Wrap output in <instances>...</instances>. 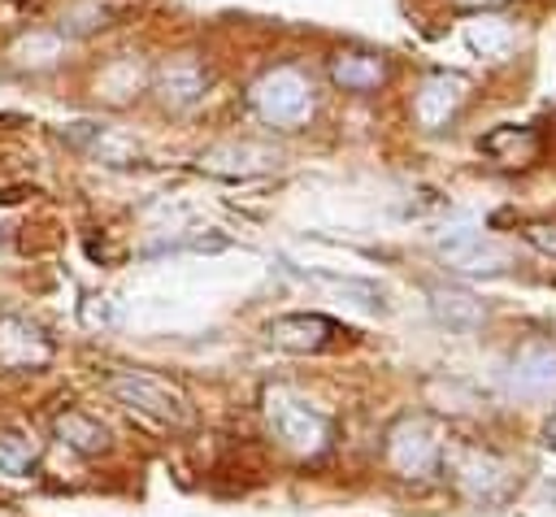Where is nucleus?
Masks as SVG:
<instances>
[{"label": "nucleus", "instance_id": "obj_1", "mask_svg": "<svg viewBox=\"0 0 556 517\" xmlns=\"http://www.w3.org/2000/svg\"><path fill=\"white\" fill-rule=\"evenodd\" d=\"M109 395L117 404H126L130 413L139 417H152L161 426H191V404L178 387H169L165 378L156 374H143V369H117L109 374Z\"/></svg>", "mask_w": 556, "mask_h": 517}, {"label": "nucleus", "instance_id": "obj_2", "mask_svg": "<svg viewBox=\"0 0 556 517\" xmlns=\"http://www.w3.org/2000/svg\"><path fill=\"white\" fill-rule=\"evenodd\" d=\"M265 413H269V430L295 452H321L330 443V417L291 391H274Z\"/></svg>", "mask_w": 556, "mask_h": 517}, {"label": "nucleus", "instance_id": "obj_3", "mask_svg": "<svg viewBox=\"0 0 556 517\" xmlns=\"http://www.w3.org/2000/svg\"><path fill=\"white\" fill-rule=\"evenodd\" d=\"M252 104L265 122H278V126L300 122L308 113V83L295 70H274L252 87Z\"/></svg>", "mask_w": 556, "mask_h": 517}, {"label": "nucleus", "instance_id": "obj_4", "mask_svg": "<svg viewBox=\"0 0 556 517\" xmlns=\"http://www.w3.org/2000/svg\"><path fill=\"white\" fill-rule=\"evenodd\" d=\"M339 335H348V330L321 313H287V317H274L265 326V339L274 348H287V352H321V348L339 343Z\"/></svg>", "mask_w": 556, "mask_h": 517}, {"label": "nucleus", "instance_id": "obj_5", "mask_svg": "<svg viewBox=\"0 0 556 517\" xmlns=\"http://www.w3.org/2000/svg\"><path fill=\"white\" fill-rule=\"evenodd\" d=\"M52 361L48 335L26 317H0V365L4 369H39Z\"/></svg>", "mask_w": 556, "mask_h": 517}, {"label": "nucleus", "instance_id": "obj_6", "mask_svg": "<svg viewBox=\"0 0 556 517\" xmlns=\"http://www.w3.org/2000/svg\"><path fill=\"white\" fill-rule=\"evenodd\" d=\"M460 96H465V78H456V74H434V78L426 83V91L417 96V117H421L426 126H443V122L456 113Z\"/></svg>", "mask_w": 556, "mask_h": 517}, {"label": "nucleus", "instance_id": "obj_7", "mask_svg": "<svg viewBox=\"0 0 556 517\" xmlns=\"http://www.w3.org/2000/svg\"><path fill=\"white\" fill-rule=\"evenodd\" d=\"M330 78L343 91H374L387 78V65L378 56H369V52H339L330 61Z\"/></svg>", "mask_w": 556, "mask_h": 517}, {"label": "nucleus", "instance_id": "obj_8", "mask_svg": "<svg viewBox=\"0 0 556 517\" xmlns=\"http://www.w3.org/2000/svg\"><path fill=\"white\" fill-rule=\"evenodd\" d=\"M56 439H61L65 447L83 452V456H96V452L109 447V430H104L96 417H87V413H61V417H56Z\"/></svg>", "mask_w": 556, "mask_h": 517}, {"label": "nucleus", "instance_id": "obj_9", "mask_svg": "<svg viewBox=\"0 0 556 517\" xmlns=\"http://www.w3.org/2000/svg\"><path fill=\"white\" fill-rule=\"evenodd\" d=\"M434 456H439V443H434V439H421L417 426L395 430V439H391V461H395L404 474H421V469H430Z\"/></svg>", "mask_w": 556, "mask_h": 517}, {"label": "nucleus", "instance_id": "obj_10", "mask_svg": "<svg viewBox=\"0 0 556 517\" xmlns=\"http://www.w3.org/2000/svg\"><path fill=\"white\" fill-rule=\"evenodd\" d=\"M30 465H35V443L17 430H0V474L22 478L30 474Z\"/></svg>", "mask_w": 556, "mask_h": 517}, {"label": "nucleus", "instance_id": "obj_11", "mask_svg": "<svg viewBox=\"0 0 556 517\" xmlns=\"http://www.w3.org/2000/svg\"><path fill=\"white\" fill-rule=\"evenodd\" d=\"M434 308H439L452 326H478V321H482V304H478L473 295H465V291H439Z\"/></svg>", "mask_w": 556, "mask_h": 517}, {"label": "nucleus", "instance_id": "obj_12", "mask_svg": "<svg viewBox=\"0 0 556 517\" xmlns=\"http://www.w3.org/2000/svg\"><path fill=\"white\" fill-rule=\"evenodd\" d=\"M530 239H534L543 252H552V256H556V226H530Z\"/></svg>", "mask_w": 556, "mask_h": 517}, {"label": "nucleus", "instance_id": "obj_13", "mask_svg": "<svg viewBox=\"0 0 556 517\" xmlns=\"http://www.w3.org/2000/svg\"><path fill=\"white\" fill-rule=\"evenodd\" d=\"M547 443L556 447V413H552V421H547Z\"/></svg>", "mask_w": 556, "mask_h": 517}]
</instances>
